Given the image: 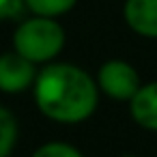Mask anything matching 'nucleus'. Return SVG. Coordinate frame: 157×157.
Returning <instances> with one entry per match:
<instances>
[{"mask_svg": "<svg viewBox=\"0 0 157 157\" xmlns=\"http://www.w3.org/2000/svg\"><path fill=\"white\" fill-rule=\"evenodd\" d=\"M35 99L45 116L63 123H78L93 114L97 88L82 69L52 65L39 73Z\"/></svg>", "mask_w": 157, "mask_h": 157, "instance_id": "f257e3e1", "label": "nucleus"}, {"mask_svg": "<svg viewBox=\"0 0 157 157\" xmlns=\"http://www.w3.org/2000/svg\"><path fill=\"white\" fill-rule=\"evenodd\" d=\"M15 52L26 56L33 63H43L54 58L65 43V33L63 28L52 20V17H35L24 22L13 37Z\"/></svg>", "mask_w": 157, "mask_h": 157, "instance_id": "f03ea898", "label": "nucleus"}, {"mask_svg": "<svg viewBox=\"0 0 157 157\" xmlns=\"http://www.w3.org/2000/svg\"><path fill=\"white\" fill-rule=\"evenodd\" d=\"M99 84L114 99H131L140 88L136 69L121 60H110L99 69Z\"/></svg>", "mask_w": 157, "mask_h": 157, "instance_id": "7ed1b4c3", "label": "nucleus"}, {"mask_svg": "<svg viewBox=\"0 0 157 157\" xmlns=\"http://www.w3.org/2000/svg\"><path fill=\"white\" fill-rule=\"evenodd\" d=\"M33 78H35L33 60H28L20 52L0 56V88L2 90L7 93L24 90L33 82Z\"/></svg>", "mask_w": 157, "mask_h": 157, "instance_id": "20e7f679", "label": "nucleus"}, {"mask_svg": "<svg viewBox=\"0 0 157 157\" xmlns=\"http://www.w3.org/2000/svg\"><path fill=\"white\" fill-rule=\"evenodd\" d=\"M125 20L138 35L157 37V0H127Z\"/></svg>", "mask_w": 157, "mask_h": 157, "instance_id": "39448f33", "label": "nucleus"}, {"mask_svg": "<svg viewBox=\"0 0 157 157\" xmlns=\"http://www.w3.org/2000/svg\"><path fill=\"white\" fill-rule=\"evenodd\" d=\"M131 114L142 127L157 131V82L138 88L131 97Z\"/></svg>", "mask_w": 157, "mask_h": 157, "instance_id": "423d86ee", "label": "nucleus"}, {"mask_svg": "<svg viewBox=\"0 0 157 157\" xmlns=\"http://www.w3.org/2000/svg\"><path fill=\"white\" fill-rule=\"evenodd\" d=\"M17 138V123L13 114L5 108H0V157H7L13 148Z\"/></svg>", "mask_w": 157, "mask_h": 157, "instance_id": "0eeeda50", "label": "nucleus"}, {"mask_svg": "<svg viewBox=\"0 0 157 157\" xmlns=\"http://www.w3.org/2000/svg\"><path fill=\"white\" fill-rule=\"evenodd\" d=\"M24 2L33 13L43 17H54V15L67 13L75 5V0H24Z\"/></svg>", "mask_w": 157, "mask_h": 157, "instance_id": "6e6552de", "label": "nucleus"}, {"mask_svg": "<svg viewBox=\"0 0 157 157\" xmlns=\"http://www.w3.org/2000/svg\"><path fill=\"white\" fill-rule=\"evenodd\" d=\"M33 157H82L73 146L69 144H63V142H50V144H43Z\"/></svg>", "mask_w": 157, "mask_h": 157, "instance_id": "1a4fd4ad", "label": "nucleus"}, {"mask_svg": "<svg viewBox=\"0 0 157 157\" xmlns=\"http://www.w3.org/2000/svg\"><path fill=\"white\" fill-rule=\"evenodd\" d=\"M24 7V0H0V20L15 17Z\"/></svg>", "mask_w": 157, "mask_h": 157, "instance_id": "9d476101", "label": "nucleus"}]
</instances>
